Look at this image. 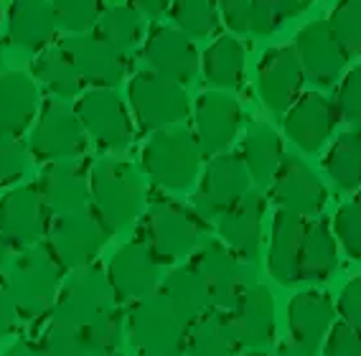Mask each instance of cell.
Segmentation results:
<instances>
[{
	"mask_svg": "<svg viewBox=\"0 0 361 356\" xmlns=\"http://www.w3.org/2000/svg\"><path fill=\"white\" fill-rule=\"evenodd\" d=\"M293 49L303 66L305 79H310L318 87L336 85L348 64V54L336 41L326 20H313L300 28Z\"/></svg>",
	"mask_w": 361,
	"mask_h": 356,
	"instance_id": "2e32d148",
	"label": "cell"
},
{
	"mask_svg": "<svg viewBox=\"0 0 361 356\" xmlns=\"http://www.w3.org/2000/svg\"><path fill=\"white\" fill-rule=\"evenodd\" d=\"M46 237H49L46 247L54 254V259L64 267V272H74L94 265L97 254L110 240V232L102 227V221L87 207L56 216Z\"/></svg>",
	"mask_w": 361,
	"mask_h": 356,
	"instance_id": "52a82bcc",
	"label": "cell"
},
{
	"mask_svg": "<svg viewBox=\"0 0 361 356\" xmlns=\"http://www.w3.org/2000/svg\"><path fill=\"white\" fill-rule=\"evenodd\" d=\"M90 209L112 234L128 229L142 211V183L125 161L104 158L90 168Z\"/></svg>",
	"mask_w": 361,
	"mask_h": 356,
	"instance_id": "7a4b0ae2",
	"label": "cell"
},
{
	"mask_svg": "<svg viewBox=\"0 0 361 356\" xmlns=\"http://www.w3.org/2000/svg\"><path fill=\"white\" fill-rule=\"evenodd\" d=\"M39 115V87L26 71L0 74V133L23 135Z\"/></svg>",
	"mask_w": 361,
	"mask_h": 356,
	"instance_id": "4316f807",
	"label": "cell"
},
{
	"mask_svg": "<svg viewBox=\"0 0 361 356\" xmlns=\"http://www.w3.org/2000/svg\"><path fill=\"white\" fill-rule=\"evenodd\" d=\"M191 267L207 283V290L212 295L214 311L229 313L237 303V298L245 290V265L242 259L224 245V242L209 240L194 250Z\"/></svg>",
	"mask_w": 361,
	"mask_h": 356,
	"instance_id": "4fadbf2b",
	"label": "cell"
},
{
	"mask_svg": "<svg viewBox=\"0 0 361 356\" xmlns=\"http://www.w3.org/2000/svg\"><path fill=\"white\" fill-rule=\"evenodd\" d=\"M82 336L90 356H112L117 354V349L123 346L125 336V313L112 305L104 313H99L97 318H92L90 324L82 326Z\"/></svg>",
	"mask_w": 361,
	"mask_h": 356,
	"instance_id": "8d00e7d4",
	"label": "cell"
},
{
	"mask_svg": "<svg viewBox=\"0 0 361 356\" xmlns=\"http://www.w3.org/2000/svg\"><path fill=\"white\" fill-rule=\"evenodd\" d=\"M354 204L361 209V188H359V191H356V199H354Z\"/></svg>",
	"mask_w": 361,
	"mask_h": 356,
	"instance_id": "9f6ffc18",
	"label": "cell"
},
{
	"mask_svg": "<svg viewBox=\"0 0 361 356\" xmlns=\"http://www.w3.org/2000/svg\"><path fill=\"white\" fill-rule=\"evenodd\" d=\"M201 234L204 219L194 209L171 199H155L142 219L137 240L148 247L158 265H173L180 257L194 252Z\"/></svg>",
	"mask_w": 361,
	"mask_h": 356,
	"instance_id": "3957f363",
	"label": "cell"
},
{
	"mask_svg": "<svg viewBox=\"0 0 361 356\" xmlns=\"http://www.w3.org/2000/svg\"><path fill=\"white\" fill-rule=\"evenodd\" d=\"M323 168L343 191L361 186V133H343L336 137L323 158Z\"/></svg>",
	"mask_w": 361,
	"mask_h": 356,
	"instance_id": "e575fe53",
	"label": "cell"
},
{
	"mask_svg": "<svg viewBox=\"0 0 361 356\" xmlns=\"http://www.w3.org/2000/svg\"><path fill=\"white\" fill-rule=\"evenodd\" d=\"M216 8L224 16V23L229 31L247 33V11H250V0H216Z\"/></svg>",
	"mask_w": 361,
	"mask_h": 356,
	"instance_id": "c3c4849f",
	"label": "cell"
},
{
	"mask_svg": "<svg viewBox=\"0 0 361 356\" xmlns=\"http://www.w3.org/2000/svg\"><path fill=\"white\" fill-rule=\"evenodd\" d=\"M316 0H278V8H280V18L288 20V18H295V16L305 13L310 6H313Z\"/></svg>",
	"mask_w": 361,
	"mask_h": 356,
	"instance_id": "816d5d0a",
	"label": "cell"
},
{
	"mask_svg": "<svg viewBox=\"0 0 361 356\" xmlns=\"http://www.w3.org/2000/svg\"><path fill=\"white\" fill-rule=\"evenodd\" d=\"M204 79L216 90H237L245 82V46L234 36H219L204 51Z\"/></svg>",
	"mask_w": 361,
	"mask_h": 356,
	"instance_id": "d6a6232c",
	"label": "cell"
},
{
	"mask_svg": "<svg viewBox=\"0 0 361 356\" xmlns=\"http://www.w3.org/2000/svg\"><path fill=\"white\" fill-rule=\"evenodd\" d=\"M168 3H171V0H133L130 6L135 8L142 18L155 20V18H161V16L168 11Z\"/></svg>",
	"mask_w": 361,
	"mask_h": 356,
	"instance_id": "f907efd6",
	"label": "cell"
},
{
	"mask_svg": "<svg viewBox=\"0 0 361 356\" xmlns=\"http://www.w3.org/2000/svg\"><path fill=\"white\" fill-rule=\"evenodd\" d=\"M323 356H361V336L346 324H334L323 341Z\"/></svg>",
	"mask_w": 361,
	"mask_h": 356,
	"instance_id": "bcb514c9",
	"label": "cell"
},
{
	"mask_svg": "<svg viewBox=\"0 0 361 356\" xmlns=\"http://www.w3.org/2000/svg\"><path fill=\"white\" fill-rule=\"evenodd\" d=\"M49 227H51V211L46 209L36 183L11 188L0 199V234L11 245L28 250L39 245Z\"/></svg>",
	"mask_w": 361,
	"mask_h": 356,
	"instance_id": "5bb4252c",
	"label": "cell"
},
{
	"mask_svg": "<svg viewBox=\"0 0 361 356\" xmlns=\"http://www.w3.org/2000/svg\"><path fill=\"white\" fill-rule=\"evenodd\" d=\"M115 303L117 300L107 280V270H102L99 265L82 267L69 272L61 283L59 298L51 308V321L82 329Z\"/></svg>",
	"mask_w": 361,
	"mask_h": 356,
	"instance_id": "9c48e42d",
	"label": "cell"
},
{
	"mask_svg": "<svg viewBox=\"0 0 361 356\" xmlns=\"http://www.w3.org/2000/svg\"><path fill=\"white\" fill-rule=\"evenodd\" d=\"M130 110L137 117L142 130L176 128L188 117V94L183 85L158 77L155 71H137L128 85Z\"/></svg>",
	"mask_w": 361,
	"mask_h": 356,
	"instance_id": "ba28073f",
	"label": "cell"
},
{
	"mask_svg": "<svg viewBox=\"0 0 361 356\" xmlns=\"http://www.w3.org/2000/svg\"><path fill=\"white\" fill-rule=\"evenodd\" d=\"M334 237L341 242L351 259H361V209L356 204H343L334 216Z\"/></svg>",
	"mask_w": 361,
	"mask_h": 356,
	"instance_id": "ee69618b",
	"label": "cell"
},
{
	"mask_svg": "<svg viewBox=\"0 0 361 356\" xmlns=\"http://www.w3.org/2000/svg\"><path fill=\"white\" fill-rule=\"evenodd\" d=\"M239 346L259 351L275 336V300L264 285H247L229 311Z\"/></svg>",
	"mask_w": 361,
	"mask_h": 356,
	"instance_id": "603a6c76",
	"label": "cell"
},
{
	"mask_svg": "<svg viewBox=\"0 0 361 356\" xmlns=\"http://www.w3.org/2000/svg\"><path fill=\"white\" fill-rule=\"evenodd\" d=\"M0 23H3V11H0Z\"/></svg>",
	"mask_w": 361,
	"mask_h": 356,
	"instance_id": "680465c9",
	"label": "cell"
},
{
	"mask_svg": "<svg viewBox=\"0 0 361 356\" xmlns=\"http://www.w3.org/2000/svg\"><path fill=\"white\" fill-rule=\"evenodd\" d=\"M16 318H18V313H16L13 303H11V295H8L6 285L0 283V336L13 331Z\"/></svg>",
	"mask_w": 361,
	"mask_h": 356,
	"instance_id": "681fc988",
	"label": "cell"
},
{
	"mask_svg": "<svg viewBox=\"0 0 361 356\" xmlns=\"http://www.w3.org/2000/svg\"><path fill=\"white\" fill-rule=\"evenodd\" d=\"M334 300L326 290H303L288 303V331L295 349L316 356L334 326Z\"/></svg>",
	"mask_w": 361,
	"mask_h": 356,
	"instance_id": "d6986e66",
	"label": "cell"
},
{
	"mask_svg": "<svg viewBox=\"0 0 361 356\" xmlns=\"http://www.w3.org/2000/svg\"><path fill=\"white\" fill-rule=\"evenodd\" d=\"M239 349L229 313L209 311L194 326H188L183 356H234Z\"/></svg>",
	"mask_w": 361,
	"mask_h": 356,
	"instance_id": "1f68e13d",
	"label": "cell"
},
{
	"mask_svg": "<svg viewBox=\"0 0 361 356\" xmlns=\"http://www.w3.org/2000/svg\"><path fill=\"white\" fill-rule=\"evenodd\" d=\"M247 356H270V354H264V351H250Z\"/></svg>",
	"mask_w": 361,
	"mask_h": 356,
	"instance_id": "6f0895ef",
	"label": "cell"
},
{
	"mask_svg": "<svg viewBox=\"0 0 361 356\" xmlns=\"http://www.w3.org/2000/svg\"><path fill=\"white\" fill-rule=\"evenodd\" d=\"M338 313H341L343 324L361 336V275L343 285L341 295H338Z\"/></svg>",
	"mask_w": 361,
	"mask_h": 356,
	"instance_id": "7dc6e473",
	"label": "cell"
},
{
	"mask_svg": "<svg viewBox=\"0 0 361 356\" xmlns=\"http://www.w3.org/2000/svg\"><path fill=\"white\" fill-rule=\"evenodd\" d=\"M59 46L71 59L82 85H90L92 90H115L128 77V56L115 51L94 31L69 36Z\"/></svg>",
	"mask_w": 361,
	"mask_h": 356,
	"instance_id": "7c38bea8",
	"label": "cell"
},
{
	"mask_svg": "<svg viewBox=\"0 0 361 356\" xmlns=\"http://www.w3.org/2000/svg\"><path fill=\"white\" fill-rule=\"evenodd\" d=\"M142 168L161 188L186 191L196 183L201 150L194 133L186 128H163L150 133L140 153Z\"/></svg>",
	"mask_w": 361,
	"mask_h": 356,
	"instance_id": "277c9868",
	"label": "cell"
},
{
	"mask_svg": "<svg viewBox=\"0 0 361 356\" xmlns=\"http://www.w3.org/2000/svg\"><path fill=\"white\" fill-rule=\"evenodd\" d=\"M64 283V267L59 265L46 245H33L11 262L6 272V285L11 303L20 318H36L51 313Z\"/></svg>",
	"mask_w": 361,
	"mask_h": 356,
	"instance_id": "6da1fadb",
	"label": "cell"
},
{
	"mask_svg": "<svg viewBox=\"0 0 361 356\" xmlns=\"http://www.w3.org/2000/svg\"><path fill=\"white\" fill-rule=\"evenodd\" d=\"M166 298V303L173 308L176 316L186 326H194L199 318H204L212 308V295L207 290V283L191 265L178 267L161 283L158 290Z\"/></svg>",
	"mask_w": 361,
	"mask_h": 356,
	"instance_id": "f1b7e54d",
	"label": "cell"
},
{
	"mask_svg": "<svg viewBox=\"0 0 361 356\" xmlns=\"http://www.w3.org/2000/svg\"><path fill=\"white\" fill-rule=\"evenodd\" d=\"M125 326L133 346L142 356H183L188 326L158 290L130 303Z\"/></svg>",
	"mask_w": 361,
	"mask_h": 356,
	"instance_id": "5b68a950",
	"label": "cell"
},
{
	"mask_svg": "<svg viewBox=\"0 0 361 356\" xmlns=\"http://www.w3.org/2000/svg\"><path fill=\"white\" fill-rule=\"evenodd\" d=\"M77 115L87 135L104 150H128L135 140L128 104L115 90H90L77 102Z\"/></svg>",
	"mask_w": 361,
	"mask_h": 356,
	"instance_id": "8fae6325",
	"label": "cell"
},
{
	"mask_svg": "<svg viewBox=\"0 0 361 356\" xmlns=\"http://www.w3.org/2000/svg\"><path fill=\"white\" fill-rule=\"evenodd\" d=\"M142 54H145L150 71H155L158 77L171 79L176 85H188L196 77V66H199L196 46L191 44L186 33L176 31V28H150Z\"/></svg>",
	"mask_w": 361,
	"mask_h": 356,
	"instance_id": "7402d4cb",
	"label": "cell"
},
{
	"mask_svg": "<svg viewBox=\"0 0 361 356\" xmlns=\"http://www.w3.org/2000/svg\"><path fill=\"white\" fill-rule=\"evenodd\" d=\"M331 104H334L336 120L346 125H361V64L346 71Z\"/></svg>",
	"mask_w": 361,
	"mask_h": 356,
	"instance_id": "7bdbcfd3",
	"label": "cell"
},
{
	"mask_svg": "<svg viewBox=\"0 0 361 356\" xmlns=\"http://www.w3.org/2000/svg\"><path fill=\"white\" fill-rule=\"evenodd\" d=\"M33 77L51 92L54 99H64V102L77 97L84 87L71 59L66 56L61 46H49L39 51V56L33 59Z\"/></svg>",
	"mask_w": 361,
	"mask_h": 356,
	"instance_id": "836d02e7",
	"label": "cell"
},
{
	"mask_svg": "<svg viewBox=\"0 0 361 356\" xmlns=\"http://www.w3.org/2000/svg\"><path fill=\"white\" fill-rule=\"evenodd\" d=\"M326 23L348 56H361V0H338Z\"/></svg>",
	"mask_w": 361,
	"mask_h": 356,
	"instance_id": "f35d334b",
	"label": "cell"
},
{
	"mask_svg": "<svg viewBox=\"0 0 361 356\" xmlns=\"http://www.w3.org/2000/svg\"><path fill=\"white\" fill-rule=\"evenodd\" d=\"M107 280L117 303H135L155 293L161 283V265L140 240H133L112 254Z\"/></svg>",
	"mask_w": 361,
	"mask_h": 356,
	"instance_id": "ac0fdd59",
	"label": "cell"
},
{
	"mask_svg": "<svg viewBox=\"0 0 361 356\" xmlns=\"http://www.w3.org/2000/svg\"><path fill=\"white\" fill-rule=\"evenodd\" d=\"M283 23L280 18L278 0H250V11H247V28L255 36H270L275 28Z\"/></svg>",
	"mask_w": 361,
	"mask_h": 356,
	"instance_id": "f6af8a7d",
	"label": "cell"
},
{
	"mask_svg": "<svg viewBox=\"0 0 361 356\" xmlns=\"http://www.w3.org/2000/svg\"><path fill=\"white\" fill-rule=\"evenodd\" d=\"M242 125V110L237 99L224 92H204L196 99L194 110V137L201 156L214 158L226 153Z\"/></svg>",
	"mask_w": 361,
	"mask_h": 356,
	"instance_id": "9a60e30c",
	"label": "cell"
},
{
	"mask_svg": "<svg viewBox=\"0 0 361 356\" xmlns=\"http://www.w3.org/2000/svg\"><path fill=\"white\" fill-rule=\"evenodd\" d=\"M171 16L180 33L204 39L212 36L219 28V8L216 0H173L171 3Z\"/></svg>",
	"mask_w": 361,
	"mask_h": 356,
	"instance_id": "74e56055",
	"label": "cell"
},
{
	"mask_svg": "<svg viewBox=\"0 0 361 356\" xmlns=\"http://www.w3.org/2000/svg\"><path fill=\"white\" fill-rule=\"evenodd\" d=\"M270 188L278 207L298 216H316L329 199V191L321 183V178L298 156L283 158Z\"/></svg>",
	"mask_w": 361,
	"mask_h": 356,
	"instance_id": "44dd1931",
	"label": "cell"
},
{
	"mask_svg": "<svg viewBox=\"0 0 361 356\" xmlns=\"http://www.w3.org/2000/svg\"><path fill=\"white\" fill-rule=\"evenodd\" d=\"M303 66L298 61V54L290 44L272 46L270 51L259 59L257 92L264 107H270L272 112L283 115V112L290 110V104L295 102L300 90H303Z\"/></svg>",
	"mask_w": 361,
	"mask_h": 356,
	"instance_id": "e0dca14e",
	"label": "cell"
},
{
	"mask_svg": "<svg viewBox=\"0 0 361 356\" xmlns=\"http://www.w3.org/2000/svg\"><path fill=\"white\" fill-rule=\"evenodd\" d=\"M3 356H44V351H41L39 343L18 341V343H13V346H11Z\"/></svg>",
	"mask_w": 361,
	"mask_h": 356,
	"instance_id": "f5cc1de1",
	"label": "cell"
},
{
	"mask_svg": "<svg viewBox=\"0 0 361 356\" xmlns=\"http://www.w3.org/2000/svg\"><path fill=\"white\" fill-rule=\"evenodd\" d=\"M336 267H338V250H336V237L331 234V227L326 221H305L300 262H298L300 283L329 280Z\"/></svg>",
	"mask_w": 361,
	"mask_h": 356,
	"instance_id": "4dcf8cb0",
	"label": "cell"
},
{
	"mask_svg": "<svg viewBox=\"0 0 361 356\" xmlns=\"http://www.w3.org/2000/svg\"><path fill=\"white\" fill-rule=\"evenodd\" d=\"M49 0H13L8 8V39L26 51H44L56 33Z\"/></svg>",
	"mask_w": 361,
	"mask_h": 356,
	"instance_id": "83f0119b",
	"label": "cell"
},
{
	"mask_svg": "<svg viewBox=\"0 0 361 356\" xmlns=\"http://www.w3.org/2000/svg\"><path fill=\"white\" fill-rule=\"evenodd\" d=\"M239 158L245 163L247 173L259 188L272 186L275 181V173H278L280 163L285 158L283 140L270 125L255 123L247 133L245 142H242V150H239Z\"/></svg>",
	"mask_w": 361,
	"mask_h": 356,
	"instance_id": "f546056e",
	"label": "cell"
},
{
	"mask_svg": "<svg viewBox=\"0 0 361 356\" xmlns=\"http://www.w3.org/2000/svg\"><path fill=\"white\" fill-rule=\"evenodd\" d=\"M39 346L44 356H90L82 331L64 324H54V321L44 331Z\"/></svg>",
	"mask_w": 361,
	"mask_h": 356,
	"instance_id": "b9f144b4",
	"label": "cell"
},
{
	"mask_svg": "<svg viewBox=\"0 0 361 356\" xmlns=\"http://www.w3.org/2000/svg\"><path fill=\"white\" fill-rule=\"evenodd\" d=\"M11 242L6 240V237H3V234H0V272L6 270V265H8V259H11Z\"/></svg>",
	"mask_w": 361,
	"mask_h": 356,
	"instance_id": "db71d44e",
	"label": "cell"
},
{
	"mask_svg": "<svg viewBox=\"0 0 361 356\" xmlns=\"http://www.w3.org/2000/svg\"><path fill=\"white\" fill-rule=\"evenodd\" d=\"M278 356H305V354L300 349H295L293 343H288V346H283V349L278 351Z\"/></svg>",
	"mask_w": 361,
	"mask_h": 356,
	"instance_id": "11a10c76",
	"label": "cell"
},
{
	"mask_svg": "<svg viewBox=\"0 0 361 356\" xmlns=\"http://www.w3.org/2000/svg\"><path fill=\"white\" fill-rule=\"evenodd\" d=\"M28 166H31V153L23 137L0 133V188L20 181Z\"/></svg>",
	"mask_w": 361,
	"mask_h": 356,
	"instance_id": "60d3db41",
	"label": "cell"
},
{
	"mask_svg": "<svg viewBox=\"0 0 361 356\" xmlns=\"http://www.w3.org/2000/svg\"><path fill=\"white\" fill-rule=\"evenodd\" d=\"M84 150H87V130L77 110L64 99H49L28 133L31 158L41 163L77 161Z\"/></svg>",
	"mask_w": 361,
	"mask_h": 356,
	"instance_id": "8992f818",
	"label": "cell"
},
{
	"mask_svg": "<svg viewBox=\"0 0 361 356\" xmlns=\"http://www.w3.org/2000/svg\"><path fill=\"white\" fill-rule=\"evenodd\" d=\"M142 20L145 18L133 6H115L102 11L97 26H94V33L102 41H107L115 51L128 56L142 36Z\"/></svg>",
	"mask_w": 361,
	"mask_h": 356,
	"instance_id": "d590c367",
	"label": "cell"
},
{
	"mask_svg": "<svg viewBox=\"0 0 361 356\" xmlns=\"http://www.w3.org/2000/svg\"><path fill=\"white\" fill-rule=\"evenodd\" d=\"M56 26L71 36L92 33L102 16V0H51Z\"/></svg>",
	"mask_w": 361,
	"mask_h": 356,
	"instance_id": "ab89813d",
	"label": "cell"
},
{
	"mask_svg": "<svg viewBox=\"0 0 361 356\" xmlns=\"http://www.w3.org/2000/svg\"><path fill=\"white\" fill-rule=\"evenodd\" d=\"M250 191V173L239 153H219L209 158L199 188L194 194V211L201 219H219L226 209H232Z\"/></svg>",
	"mask_w": 361,
	"mask_h": 356,
	"instance_id": "30bf717a",
	"label": "cell"
},
{
	"mask_svg": "<svg viewBox=\"0 0 361 356\" xmlns=\"http://www.w3.org/2000/svg\"><path fill=\"white\" fill-rule=\"evenodd\" d=\"M336 128V112L329 99L318 92H305L290 104L285 117V133L305 153L318 150L331 140Z\"/></svg>",
	"mask_w": 361,
	"mask_h": 356,
	"instance_id": "cb8c5ba5",
	"label": "cell"
},
{
	"mask_svg": "<svg viewBox=\"0 0 361 356\" xmlns=\"http://www.w3.org/2000/svg\"><path fill=\"white\" fill-rule=\"evenodd\" d=\"M262 219L264 196L255 188H250L232 209H226L216 219L221 242L242 262H255L262 252Z\"/></svg>",
	"mask_w": 361,
	"mask_h": 356,
	"instance_id": "ffe728a7",
	"label": "cell"
},
{
	"mask_svg": "<svg viewBox=\"0 0 361 356\" xmlns=\"http://www.w3.org/2000/svg\"><path fill=\"white\" fill-rule=\"evenodd\" d=\"M36 186L54 216L90 207V173L77 161L46 163Z\"/></svg>",
	"mask_w": 361,
	"mask_h": 356,
	"instance_id": "d4e9b609",
	"label": "cell"
},
{
	"mask_svg": "<svg viewBox=\"0 0 361 356\" xmlns=\"http://www.w3.org/2000/svg\"><path fill=\"white\" fill-rule=\"evenodd\" d=\"M305 216H298L293 211L278 209L272 219L270 250H267V270L280 285H295L298 262H300V247H303L305 234Z\"/></svg>",
	"mask_w": 361,
	"mask_h": 356,
	"instance_id": "484cf974",
	"label": "cell"
}]
</instances>
